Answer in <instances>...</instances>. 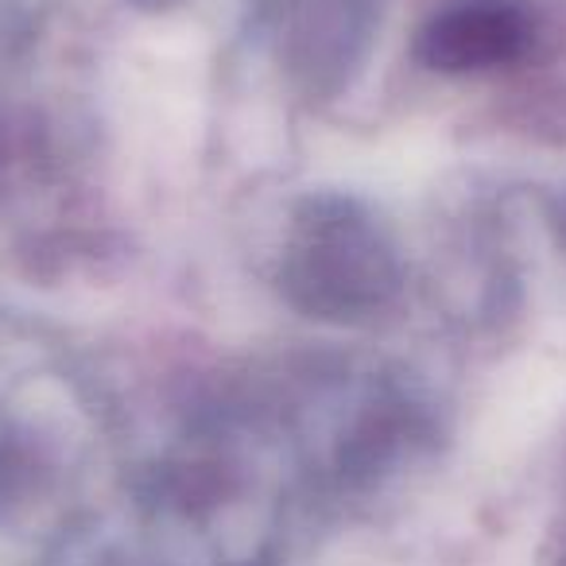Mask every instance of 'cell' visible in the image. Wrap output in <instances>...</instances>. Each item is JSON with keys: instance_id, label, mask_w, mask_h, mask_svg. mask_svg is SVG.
Listing matches in <instances>:
<instances>
[{"instance_id": "cell-1", "label": "cell", "mask_w": 566, "mask_h": 566, "mask_svg": "<svg viewBox=\"0 0 566 566\" xmlns=\"http://www.w3.org/2000/svg\"><path fill=\"white\" fill-rule=\"evenodd\" d=\"M532 24L504 0H473L465 9L442 12L423 32V59L442 71L501 66L524 51Z\"/></svg>"}]
</instances>
